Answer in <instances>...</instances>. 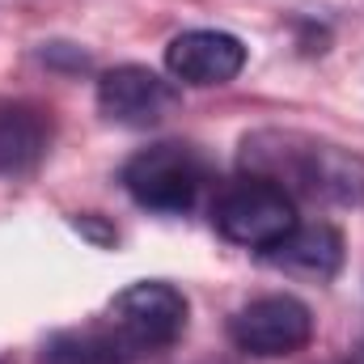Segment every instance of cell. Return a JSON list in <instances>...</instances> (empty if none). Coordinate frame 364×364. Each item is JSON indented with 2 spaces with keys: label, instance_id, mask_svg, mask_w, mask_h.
Instances as JSON below:
<instances>
[{
  "label": "cell",
  "instance_id": "cell-1",
  "mask_svg": "<svg viewBox=\"0 0 364 364\" xmlns=\"http://www.w3.org/2000/svg\"><path fill=\"white\" fill-rule=\"evenodd\" d=\"M242 161L250 166V174L279 182L288 195H309L322 203L364 199V161L326 140L296 132H259L242 144Z\"/></svg>",
  "mask_w": 364,
  "mask_h": 364
},
{
  "label": "cell",
  "instance_id": "cell-2",
  "mask_svg": "<svg viewBox=\"0 0 364 364\" xmlns=\"http://www.w3.org/2000/svg\"><path fill=\"white\" fill-rule=\"evenodd\" d=\"M212 225L220 237L246 250H275L296 229V199L272 178L246 174L229 182L212 203Z\"/></svg>",
  "mask_w": 364,
  "mask_h": 364
},
{
  "label": "cell",
  "instance_id": "cell-3",
  "mask_svg": "<svg viewBox=\"0 0 364 364\" xmlns=\"http://www.w3.org/2000/svg\"><path fill=\"white\" fill-rule=\"evenodd\" d=\"M106 326L114 331V339H119L132 356L174 348L182 339V331H186V296H182L174 284L140 279V284L123 288V292L110 301Z\"/></svg>",
  "mask_w": 364,
  "mask_h": 364
},
{
  "label": "cell",
  "instance_id": "cell-4",
  "mask_svg": "<svg viewBox=\"0 0 364 364\" xmlns=\"http://www.w3.org/2000/svg\"><path fill=\"white\" fill-rule=\"evenodd\" d=\"M123 191L153 212H186L199 191H203V161L195 149L186 144H153L140 149L127 166H123Z\"/></svg>",
  "mask_w": 364,
  "mask_h": 364
},
{
  "label": "cell",
  "instance_id": "cell-5",
  "mask_svg": "<svg viewBox=\"0 0 364 364\" xmlns=\"http://www.w3.org/2000/svg\"><path fill=\"white\" fill-rule=\"evenodd\" d=\"M229 335H233L237 352L259 356V360H279V356H292V352L309 348L314 314H309L305 301H296L288 292H272V296H259V301L242 305L229 322Z\"/></svg>",
  "mask_w": 364,
  "mask_h": 364
},
{
  "label": "cell",
  "instance_id": "cell-6",
  "mask_svg": "<svg viewBox=\"0 0 364 364\" xmlns=\"http://www.w3.org/2000/svg\"><path fill=\"white\" fill-rule=\"evenodd\" d=\"M97 106L110 123L123 127H157L161 119L174 114L178 90L174 81H166L161 73L144 68V64H119L110 73H102L97 81Z\"/></svg>",
  "mask_w": 364,
  "mask_h": 364
},
{
  "label": "cell",
  "instance_id": "cell-7",
  "mask_svg": "<svg viewBox=\"0 0 364 364\" xmlns=\"http://www.w3.org/2000/svg\"><path fill=\"white\" fill-rule=\"evenodd\" d=\"M166 68L182 85H229L246 68V43L229 30H186L166 47Z\"/></svg>",
  "mask_w": 364,
  "mask_h": 364
},
{
  "label": "cell",
  "instance_id": "cell-8",
  "mask_svg": "<svg viewBox=\"0 0 364 364\" xmlns=\"http://www.w3.org/2000/svg\"><path fill=\"white\" fill-rule=\"evenodd\" d=\"M51 149V114L21 97H0V178L34 170Z\"/></svg>",
  "mask_w": 364,
  "mask_h": 364
},
{
  "label": "cell",
  "instance_id": "cell-9",
  "mask_svg": "<svg viewBox=\"0 0 364 364\" xmlns=\"http://www.w3.org/2000/svg\"><path fill=\"white\" fill-rule=\"evenodd\" d=\"M275 267H288L296 275H314V279H331L343 267V237L331 225H296L275 250H267Z\"/></svg>",
  "mask_w": 364,
  "mask_h": 364
},
{
  "label": "cell",
  "instance_id": "cell-10",
  "mask_svg": "<svg viewBox=\"0 0 364 364\" xmlns=\"http://www.w3.org/2000/svg\"><path fill=\"white\" fill-rule=\"evenodd\" d=\"M136 356L114 339L110 326H90V331H64L47 343L43 364H132Z\"/></svg>",
  "mask_w": 364,
  "mask_h": 364
},
{
  "label": "cell",
  "instance_id": "cell-11",
  "mask_svg": "<svg viewBox=\"0 0 364 364\" xmlns=\"http://www.w3.org/2000/svg\"><path fill=\"white\" fill-rule=\"evenodd\" d=\"M339 364H360V360H339Z\"/></svg>",
  "mask_w": 364,
  "mask_h": 364
}]
</instances>
